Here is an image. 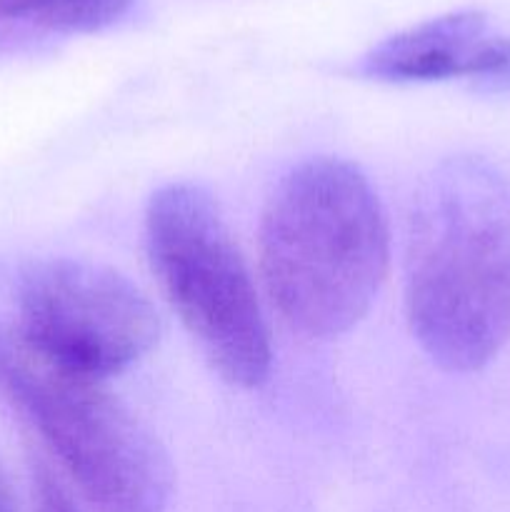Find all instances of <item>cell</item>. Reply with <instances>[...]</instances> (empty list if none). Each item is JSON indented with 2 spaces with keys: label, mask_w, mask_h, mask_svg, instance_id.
Listing matches in <instances>:
<instances>
[{
  "label": "cell",
  "mask_w": 510,
  "mask_h": 512,
  "mask_svg": "<svg viewBox=\"0 0 510 512\" xmlns=\"http://www.w3.org/2000/svg\"><path fill=\"white\" fill-rule=\"evenodd\" d=\"M405 315L448 373H475L510 340V180L455 155L415 190L405 223Z\"/></svg>",
  "instance_id": "cell-1"
},
{
  "label": "cell",
  "mask_w": 510,
  "mask_h": 512,
  "mask_svg": "<svg viewBox=\"0 0 510 512\" xmlns=\"http://www.w3.org/2000/svg\"><path fill=\"white\" fill-rule=\"evenodd\" d=\"M388 263V218L358 165L320 155L280 178L260 218V278L290 328L320 340L348 333Z\"/></svg>",
  "instance_id": "cell-2"
},
{
  "label": "cell",
  "mask_w": 510,
  "mask_h": 512,
  "mask_svg": "<svg viewBox=\"0 0 510 512\" xmlns=\"http://www.w3.org/2000/svg\"><path fill=\"white\" fill-rule=\"evenodd\" d=\"M0 393L30 420L98 512H163L173 468L155 435L103 380L53 363L0 323Z\"/></svg>",
  "instance_id": "cell-3"
},
{
  "label": "cell",
  "mask_w": 510,
  "mask_h": 512,
  "mask_svg": "<svg viewBox=\"0 0 510 512\" xmlns=\"http://www.w3.org/2000/svg\"><path fill=\"white\" fill-rule=\"evenodd\" d=\"M145 248L170 308L215 373L235 388L263 385L273 365L270 330L213 195L195 183L155 190L145 210Z\"/></svg>",
  "instance_id": "cell-4"
},
{
  "label": "cell",
  "mask_w": 510,
  "mask_h": 512,
  "mask_svg": "<svg viewBox=\"0 0 510 512\" xmlns=\"http://www.w3.org/2000/svg\"><path fill=\"white\" fill-rule=\"evenodd\" d=\"M18 330L38 353L73 373L105 380L158 345L160 318L148 295L118 270L53 258L25 270Z\"/></svg>",
  "instance_id": "cell-5"
},
{
  "label": "cell",
  "mask_w": 510,
  "mask_h": 512,
  "mask_svg": "<svg viewBox=\"0 0 510 512\" xmlns=\"http://www.w3.org/2000/svg\"><path fill=\"white\" fill-rule=\"evenodd\" d=\"M360 73L388 83H430L450 78H505L510 38L490 33L478 10L440 15L390 35L360 63Z\"/></svg>",
  "instance_id": "cell-6"
},
{
  "label": "cell",
  "mask_w": 510,
  "mask_h": 512,
  "mask_svg": "<svg viewBox=\"0 0 510 512\" xmlns=\"http://www.w3.org/2000/svg\"><path fill=\"white\" fill-rule=\"evenodd\" d=\"M135 0H0V18L28 20L58 33H93L118 23Z\"/></svg>",
  "instance_id": "cell-7"
},
{
  "label": "cell",
  "mask_w": 510,
  "mask_h": 512,
  "mask_svg": "<svg viewBox=\"0 0 510 512\" xmlns=\"http://www.w3.org/2000/svg\"><path fill=\"white\" fill-rule=\"evenodd\" d=\"M33 512H85L70 485L43 460H33Z\"/></svg>",
  "instance_id": "cell-8"
},
{
  "label": "cell",
  "mask_w": 510,
  "mask_h": 512,
  "mask_svg": "<svg viewBox=\"0 0 510 512\" xmlns=\"http://www.w3.org/2000/svg\"><path fill=\"white\" fill-rule=\"evenodd\" d=\"M0 512H18V500H15L13 485H10L3 465H0Z\"/></svg>",
  "instance_id": "cell-9"
}]
</instances>
